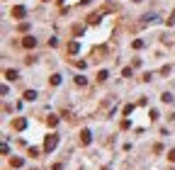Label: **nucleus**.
I'll list each match as a JSON object with an SVG mask.
<instances>
[{
  "mask_svg": "<svg viewBox=\"0 0 175 170\" xmlns=\"http://www.w3.org/2000/svg\"><path fill=\"white\" fill-rule=\"evenodd\" d=\"M12 126H15L17 131H22V129H27V119H24V117H17V119L12 122Z\"/></svg>",
  "mask_w": 175,
  "mask_h": 170,
  "instance_id": "7ed1b4c3",
  "label": "nucleus"
},
{
  "mask_svg": "<svg viewBox=\"0 0 175 170\" xmlns=\"http://www.w3.org/2000/svg\"><path fill=\"white\" fill-rule=\"evenodd\" d=\"M22 46H24V49H34V46H37V39H34V36H24V39H22Z\"/></svg>",
  "mask_w": 175,
  "mask_h": 170,
  "instance_id": "20e7f679",
  "label": "nucleus"
},
{
  "mask_svg": "<svg viewBox=\"0 0 175 170\" xmlns=\"http://www.w3.org/2000/svg\"><path fill=\"white\" fill-rule=\"evenodd\" d=\"M44 3H46V0H44Z\"/></svg>",
  "mask_w": 175,
  "mask_h": 170,
  "instance_id": "a211bd4d",
  "label": "nucleus"
},
{
  "mask_svg": "<svg viewBox=\"0 0 175 170\" xmlns=\"http://www.w3.org/2000/svg\"><path fill=\"white\" fill-rule=\"evenodd\" d=\"M131 112H134V105H127V107H124V114L129 117V114H131Z\"/></svg>",
  "mask_w": 175,
  "mask_h": 170,
  "instance_id": "2eb2a0df",
  "label": "nucleus"
},
{
  "mask_svg": "<svg viewBox=\"0 0 175 170\" xmlns=\"http://www.w3.org/2000/svg\"><path fill=\"white\" fill-rule=\"evenodd\" d=\"M90 141H93V134H90L88 129H83V131H80V143H90Z\"/></svg>",
  "mask_w": 175,
  "mask_h": 170,
  "instance_id": "39448f33",
  "label": "nucleus"
},
{
  "mask_svg": "<svg viewBox=\"0 0 175 170\" xmlns=\"http://www.w3.org/2000/svg\"><path fill=\"white\" fill-rule=\"evenodd\" d=\"M5 78H7V80H17V71H12V68L5 71Z\"/></svg>",
  "mask_w": 175,
  "mask_h": 170,
  "instance_id": "6e6552de",
  "label": "nucleus"
},
{
  "mask_svg": "<svg viewBox=\"0 0 175 170\" xmlns=\"http://www.w3.org/2000/svg\"><path fill=\"white\" fill-rule=\"evenodd\" d=\"M107 75H110L107 71H100V73H97V80H107Z\"/></svg>",
  "mask_w": 175,
  "mask_h": 170,
  "instance_id": "ddd939ff",
  "label": "nucleus"
},
{
  "mask_svg": "<svg viewBox=\"0 0 175 170\" xmlns=\"http://www.w3.org/2000/svg\"><path fill=\"white\" fill-rule=\"evenodd\" d=\"M10 165H12V168H22L24 160H22V158H10Z\"/></svg>",
  "mask_w": 175,
  "mask_h": 170,
  "instance_id": "423d86ee",
  "label": "nucleus"
},
{
  "mask_svg": "<svg viewBox=\"0 0 175 170\" xmlns=\"http://www.w3.org/2000/svg\"><path fill=\"white\" fill-rule=\"evenodd\" d=\"M61 83V75H51V85H59Z\"/></svg>",
  "mask_w": 175,
  "mask_h": 170,
  "instance_id": "4468645a",
  "label": "nucleus"
},
{
  "mask_svg": "<svg viewBox=\"0 0 175 170\" xmlns=\"http://www.w3.org/2000/svg\"><path fill=\"white\" fill-rule=\"evenodd\" d=\"M168 24H175V10L170 12V17H168Z\"/></svg>",
  "mask_w": 175,
  "mask_h": 170,
  "instance_id": "f3484780",
  "label": "nucleus"
},
{
  "mask_svg": "<svg viewBox=\"0 0 175 170\" xmlns=\"http://www.w3.org/2000/svg\"><path fill=\"white\" fill-rule=\"evenodd\" d=\"M46 124H49V126H56V124H59V117H54V114H51V117L46 119Z\"/></svg>",
  "mask_w": 175,
  "mask_h": 170,
  "instance_id": "9b49d317",
  "label": "nucleus"
},
{
  "mask_svg": "<svg viewBox=\"0 0 175 170\" xmlns=\"http://www.w3.org/2000/svg\"><path fill=\"white\" fill-rule=\"evenodd\" d=\"M24 15H27V10H24L22 5H15V7H12V17H15V20H22Z\"/></svg>",
  "mask_w": 175,
  "mask_h": 170,
  "instance_id": "f03ea898",
  "label": "nucleus"
},
{
  "mask_svg": "<svg viewBox=\"0 0 175 170\" xmlns=\"http://www.w3.org/2000/svg\"><path fill=\"white\" fill-rule=\"evenodd\" d=\"M76 85H88V78H85V75H76Z\"/></svg>",
  "mask_w": 175,
  "mask_h": 170,
  "instance_id": "9d476101",
  "label": "nucleus"
},
{
  "mask_svg": "<svg viewBox=\"0 0 175 170\" xmlns=\"http://www.w3.org/2000/svg\"><path fill=\"white\" fill-rule=\"evenodd\" d=\"M56 146H59V136H56V134L46 136V141H44V151H46V153H51V151H54Z\"/></svg>",
  "mask_w": 175,
  "mask_h": 170,
  "instance_id": "f257e3e1",
  "label": "nucleus"
},
{
  "mask_svg": "<svg viewBox=\"0 0 175 170\" xmlns=\"http://www.w3.org/2000/svg\"><path fill=\"white\" fill-rule=\"evenodd\" d=\"M161 100H163L165 105H170V102H173V95H170V92H163V97H161Z\"/></svg>",
  "mask_w": 175,
  "mask_h": 170,
  "instance_id": "f8f14e48",
  "label": "nucleus"
},
{
  "mask_svg": "<svg viewBox=\"0 0 175 170\" xmlns=\"http://www.w3.org/2000/svg\"><path fill=\"white\" fill-rule=\"evenodd\" d=\"M78 42H71V44H68V53H78Z\"/></svg>",
  "mask_w": 175,
  "mask_h": 170,
  "instance_id": "1a4fd4ad",
  "label": "nucleus"
},
{
  "mask_svg": "<svg viewBox=\"0 0 175 170\" xmlns=\"http://www.w3.org/2000/svg\"><path fill=\"white\" fill-rule=\"evenodd\" d=\"M24 100H27V102L37 100V92H34V90H27V92H24Z\"/></svg>",
  "mask_w": 175,
  "mask_h": 170,
  "instance_id": "0eeeda50",
  "label": "nucleus"
},
{
  "mask_svg": "<svg viewBox=\"0 0 175 170\" xmlns=\"http://www.w3.org/2000/svg\"><path fill=\"white\" fill-rule=\"evenodd\" d=\"M168 160H170V163H175V148H173V151H168Z\"/></svg>",
  "mask_w": 175,
  "mask_h": 170,
  "instance_id": "dca6fc26",
  "label": "nucleus"
}]
</instances>
